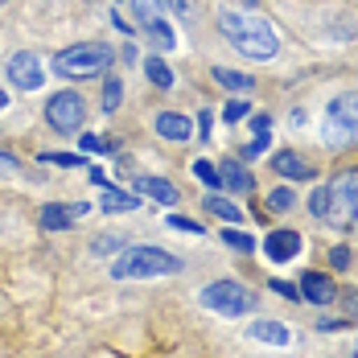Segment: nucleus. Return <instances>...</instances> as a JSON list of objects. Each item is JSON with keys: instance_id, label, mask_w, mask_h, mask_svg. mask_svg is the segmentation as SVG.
I'll return each instance as SVG.
<instances>
[{"instance_id": "nucleus-1", "label": "nucleus", "mask_w": 358, "mask_h": 358, "mask_svg": "<svg viewBox=\"0 0 358 358\" xmlns=\"http://www.w3.org/2000/svg\"><path fill=\"white\" fill-rule=\"evenodd\" d=\"M309 215L338 227V231L358 235V165L329 178V185H317L309 194Z\"/></svg>"}, {"instance_id": "nucleus-2", "label": "nucleus", "mask_w": 358, "mask_h": 358, "mask_svg": "<svg viewBox=\"0 0 358 358\" xmlns=\"http://www.w3.org/2000/svg\"><path fill=\"white\" fill-rule=\"evenodd\" d=\"M218 29H222V37H227L239 54H248V58H255V62L276 58V50H280V37H276V29H272L264 17H255V13L218 8Z\"/></svg>"}, {"instance_id": "nucleus-3", "label": "nucleus", "mask_w": 358, "mask_h": 358, "mask_svg": "<svg viewBox=\"0 0 358 358\" xmlns=\"http://www.w3.org/2000/svg\"><path fill=\"white\" fill-rule=\"evenodd\" d=\"M173 272H181V259L161 248H128L111 264L115 280H152V276H173Z\"/></svg>"}, {"instance_id": "nucleus-4", "label": "nucleus", "mask_w": 358, "mask_h": 358, "mask_svg": "<svg viewBox=\"0 0 358 358\" xmlns=\"http://www.w3.org/2000/svg\"><path fill=\"white\" fill-rule=\"evenodd\" d=\"M115 62V50L108 41H83V45H71L54 58V71L62 78H99Z\"/></svg>"}, {"instance_id": "nucleus-5", "label": "nucleus", "mask_w": 358, "mask_h": 358, "mask_svg": "<svg viewBox=\"0 0 358 358\" xmlns=\"http://www.w3.org/2000/svg\"><path fill=\"white\" fill-rule=\"evenodd\" d=\"M210 313H222V317H243L255 309V292L248 285H239V280H215V285L202 288V296H198Z\"/></svg>"}, {"instance_id": "nucleus-6", "label": "nucleus", "mask_w": 358, "mask_h": 358, "mask_svg": "<svg viewBox=\"0 0 358 358\" xmlns=\"http://www.w3.org/2000/svg\"><path fill=\"white\" fill-rule=\"evenodd\" d=\"M322 141L329 148H346L358 141V95H338L325 108V132Z\"/></svg>"}, {"instance_id": "nucleus-7", "label": "nucleus", "mask_w": 358, "mask_h": 358, "mask_svg": "<svg viewBox=\"0 0 358 358\" xmlns=\"http://www.w3.org/2000/svg\"><path fill=\"white\" fill-rule=\"evenodd\" d=\"M83 120H87V103H83L78 91H58V95L45 99V124L54 132H78Z\"/></svg>"}, {"instance_id": "nucleus-8", "label": "nucleus", "mask_w": 358, "mask_h": 358, "mask_svg": "<svg viewBox=\"0 0 358 358\" xmlns=\"http://www.w3.org/2000/svg\"><path fill=\"white\" fill-rule=\"evenodd\" d=\"M4 71H8V83H13L17 91H37V87L45 83V66H41V58H37L34 50H17Z\"/></svg>"}, {"instance_id": "nucleus-9", "label": "nucleus", "mask_w": 358, "mask_h": 358, "mask_svg": "<svg viewBox=\"0 0 358 358\" xmlns=\"http://www.w3.org/2000/svg\"><path fill=\"white\" fill-rule=\"evenodd\" d=\"M132 8H136V21H141V29L152 41H161L165 50H173V29H169V21H165V13L157 8V0H132Z\"/></svg>"}, {"instance_id": "nucleus-10", "label": "nucleus", "mask_w": 358, "mask_h": 358, "mask_svg": "<svg viewBox=\"0 0 358 358\" xmlns=\"http://www.w3.org/2000/svg\"><path fill=\"white\" fill-rule=\"evenodd\" d=\"M264 251H268L272 264H288V259H296V251H301V235H296V231H272V235L264 239Z\"/></svg>"}, {"instance_id": "nucleus-11", "label": "nucleus", "mask_w": 358, "mask_h": 358, "mask_svg": "<svg viewBox=\"0 0 358 358\" xmlns=\"http://www.w3.org/2000/svg\"><path fill=\"white\" fill-rule=\"evenodd\" d=\"M301 296L313 301V305H329V301H338V288H334V280L322 276V272H305V276H301Z\"/></svg>"}, {"instance_id": "nucleus-12", "label": "nucleus", "mask_w": 358, "mask_h": 358, "mask_svg": "<svg viewBox=\"0 0 358 358\" xmlns=\"http://www.w3.org/2000/svg\"><path fill=\"white\" fill-rule=\"evenodd\" d=\"M136 189H144L148 198H157L161 206H178V202H181L178 185H173V181H165V178H136Z\"/></svg>"}, {"instance_id": "nucleus-13", "label": "nucleus", "mask_w": 358, "mask_h": 358, "mask_svg": "<svg viewBox=\"0 0 358 358\" xmlns=\"http://www.w3.org/2000/svg\"><path fill=\"white\" fill-rule=\"evenodd\" d=\"M157 132L165 136V141H189V132H194V124L178 115V111H161L157 115Z\"/></svg>"}, {"instance_id": "nucleus-14", "label": "nucleus", "mask_w": 358, "mask_h": 358, "mask_svg": "<svg viewBox=\"0 0 358 358\" xmlns=\"http://www.w3.org/2000/svg\"><path fill=\"white\" fill-rule=\"evenodd\" d=\"M87 206H41V231H66Z\"/></svg>"}, {"instance_id": "nucleus-15", "label": "nucleus", "mask_w": 358, "mask_h": 358, "mask_svg": "<svg viewBox=\"0 0 358 358\" xmlns=\"http://www.w3.org/2000/svg\"><path fill=\"white\" fill-rule=\"evenodd\" d=\"M272 169H276L280 178H296V181L313 178V165H305L296 152H276V157H272Z\"/></svg>"}, {"instance_id": "nucleus-16", "label": "nucleus", "mask_w": 358, "mask_h": 358, "mask_svg": "<svg viewBox=\"0 0 358 358\" xmlns=\"http://www.w3.org/2000/svg\"><path fill=\"white\" fill-rule=\"evenodd\" d=\"M251 338H255V342H268V346H288V342H292L288 325L285 322H268V317L251 325Z\"/></svg>"}, {"instance_id": "nucleus-17", "label": "nucleus", "mask_w": 358, "mask_h": 358, "mask_svg": "<svg viewBox=\"0 0 358 358\" xmlns=\"http://www.w3.org/2000/svg\"><path fill=\"white\" fill-rule=\"evenodd\" d=\"M218 178H222V185H231L235 194H251V185H255L248 169H243V165H231V161L218 169Z\"/></svg>"}, {"instance_id": "nucleus-18", "label": "nucleus", "mask_w": 358, "mask_h": 358, "mask_svg": "<svg viewBox=\"0 0 358 358\" xmlns=\"http://www.w3.org/2000/svg\"><path fill=\"white\" fill-rule=\"evenodd\" d=\"M144 74H148V83H152V87H161V91H169V87H173V71L165 66V58H144Z\"/></svg>"}, {"instance_id": "nucleus-19", "label": "nucleus", "mask_w": 358, "mask_h": 358, "mask_svg": "<svg viewBox=\"0 0 358 358\" xmlns=\"http://www.w3.org/2000/svg\"><path fill=\"white\" fill-rule=\"evenodd\" d=\"M202 202H206V210H210V215H218L222 222H239V218H243V210H239L235 202H227V198H218V194H206Z\"/></svg>"}, {"instance_id": "nucleus-20", "label": "nucleus", "mask_w": 358, "mask_h": 358, "mask_svg": "<svg viewBox=\"0 0 358 358\" xmlns=\"http://www.w3.org/2000/svg\"><path fill=\"white\" fill-rule=\"evenodd\" d=\"M99 206L111 210V215H120V210H136V206H141V198H132V194H124V189H108Z\"/></svg>"}, {"instance_id": "nucleus-21", "label": "nucleus", "mask_w": 358, "mask_h": 358, "mask_svg": "<svg viewBox=\"0 0 358 358\" xmlns=\"http://www.w3.org/2000/svg\"><path fill=\"white\" fill-rule=\"evenodd\" d=\"M215 78L222 87H231V91H251L255 83H251V74H239V71H227V66H215Z\"/></svg>"}, {"instance_id": "nucleus-22", "label": "nucleus", "mask_w": 358, "mask_h": 358, "mask_svg": "<svg viewBox=\"0 0 358 358\" xmlns=\"http://www.w3.org/2000/svg\"><path fill=\"white\" fill-rule=\"evenodd\" d=\"M194 178L202 181L206 189H218V185H222V178H218V169H215V161H206V157H198V161H194Z\"/></svg>"}, {"instance_id": "nucleus-23", "label": "nucleus", "mask_w": 358, "mask_h": 358, "mask_svg": "<svg viewBox=\"0 0 358 358\" xmlns=\"http://www.w3.org/2000/svg\"><path fill=\"white\" fill-rule=\"evenodd\" d=\"M222 243H227V248H235V251H243V255H251V251H255V239H251V235H243V231H231V227L222 231Z\"/></svg>"}, {"instance_id": "nucleus-24", "label": "nucleus", "mask_w": 358, "mask_h": 358, "mask_svg": "<svg viewBox=\"0 0 358 358\" xmlns=\"http://www.w3.org/2000/svg\"><path fill=\"white\" fill-rule=\"evenodd\" d=\"M120 99H124L120 78H108V83H103V111H115V108H120Z\"/></svg>"}, {"instance_id": "nucleus-25", "label": "nucleus", "mask_w": 358, "mask_h": 358, "mask_svg": "<svg viewBox=\"0 0 358 358\" xmlns=\"http://www.w3.org/2000/svg\"><path fill=\"white\" fill-rule=\"evenodd\" d=\"M268 206H272V210H292V206H296V194L280 185V189H272V194H268Z\"/></svg>"}, {"instance_id": "nucleus-26", "label": "nucleus", "mask_w": 358, "mask_h": 358, "mask_svg": "<svg viewBox=\"0 0 358 358\" xmlns=\"http://www.w3.org/2000/svg\"><path fill=\"white\" fill-rule=\"evenodd\" d=\"M248 99H235V103H227V111H222V120H227V124H239V120H243V115H248Z\"/></svg>"}, {"instance_id": "nucleus-27", "label": "nucleus", "mask_w": 358, "mask_h": 358, "mask_svg": "<svg viewBox=\"0 0 358 358\" xmlns=\"http://www.w3.org/2000/svg\"><path fill=\"white\" fill-rule=\"evenodd\" d=\"M169 227L181 231V235H202V227H198L194 218H185V215H173V218H169Z\"/></svg>"}, {"instance_id": "nucleus-28", "label": "nucleus", "mask_w": 358, "mask_h": 358, "mask_svg": "<svg viewBox=\"0 0 358 358\" xmlns=\"http://www.w3.org/2000/svg\"><path fill=\"white\" fill-rule=\"evenodd\" d=\"M329 264H334V268H350V248H342V243L329 248Z\"/></svg>"}, {"instance_id": "nucleus-29", "label": "nucleus", "mask_w": 358, "mask_h": 358, "mask_svg": "<svg viewBox=\"0 0 358 358\" xmlns=\"http://www.w3.org/2000/svg\"><path fill=\"white\" fill-rule=\"evenodd\" d=\"M165 4H169V8L178 13L181 21H194V4H189V0H165Z\"/></svg>"}, {"instance_id": "nucleus-30", "label": "nucleus", "mask_w": 358, "mask_h": 358, "mask_svg": "<svg viewBox=\"0 0 358 358\" xmlns=\"http://www.w3.org/2000/svg\"><path fill=\"white\" fill-rule=\"evenodd\" d=\"M45 161H50V165H66V169H71V165H83V157H62V152H45Z\"/></svg>"}, {"instance_id": "nucleus-31", "label": "nucleus", "mask_w": 358, "mask_h": 358, "mask_svg": "<svg viewBox=\"0 0 358 358\" xmlns=\"http://www.w3.org/2000/svg\"><path fill=\"white\" fill-rule=\"evenodd\" d=\"M272 292H280V296H288V301H296V296H301L296 285H285V280H272Z\"/></svg>"}, {"instance_id": "nucleus-32", "label": "nucleus", "mask_w": 358, "mask_h": 358, "mask_svg": "<svg viewBox=\"0 0 358 358\" xmlns=\"http://www.w3.org/2000/svg\"><path fill=\"white\" fill-rule=\"evenodd\" d=\"M83 152H103V141L91 136V132H83Z\"/></svg>"}, {"instance_id": "nucleus-33", "label": "nucleus", "mask_w": 358, "mask_h": 358, "mask_svg": "<svg viewBox=\"0 0 358 358\" xmlns=\"http://www.w3.org/2000/svg\"><path fill=\"white\" fill-rule=\"evenodd\" d=\"M0 173H4V178L17 173V157H13V152H0Z\"/></svg>"}, {"instance_id": "nucleus-34", "label": "nucleus", "mask_w": 358, "mask_h": 358, "mask_svg": "<svg viewBox=\"0 0 358 358\" xmlns=\"http://www.w3.org/2000/svg\"><path fill=\"white\" fill-rule=\"evenodd\" d=\"M198 136H202V141L210 136V111H198Z\"/></svg>"}, {"instance_id": "nucleus-35", "label": "nucleus", "mask_w": 358, "mask_h": 358, "mask_svg": "<svg viewBox=\"0 0 358 358\" xmlns=\"http://www.w3.org/2000/svg\"><path fill=\"white\" fill-rule=\"evenodd\" d=\"M317 329H322V334H334V329H346V322H329V317H325V322H317Z\"/></svg>"}, {"instance_id": "nucleus-36", "label": "nucleus", "mask_w": 358, "mask_h": 358, "mask_svg": "<svg viewBox=\"0 0 358 358\" xmlns=\"http://www.w3.org/2000/svg\"><path fill=\"white\" fill-rule=\"evenodd\" d=\"M346 305H350V313L358 317V292H355V296H346Z\"/></svg>"}, {"instance_id": "nucleus-37", "label": "nucleus", "mask_w": 358, "mask_h": 358, "mask_svg": "<svg viewBox=\"0 0 358 358\" xmlns=\"http://www.w3.org/2000/svg\"><path fill=\"white\" fill-rule=\"evenodd\" d=\"M8 108V95H4V91H0V111Z\"/></svg>"}, {"instance_id": "nucleus-38", "label": "nucleus", "mask_w": 358, "mask_h": 358, "mask_svg": "<svg viewBox=\"0 0 358 358\" xmlns=\"http://www.w3.org/2000/svg\"><path fill=\"white\" fill-rule=\"evenodd\" d=\"M355 358H358V342H355Z\"/></svg>"}, {"instance_id": "nucleus-39", "label": "nucleus", "mask_w": 358, "mask_h": 358, "mask_svg": "<svg viewBox=\"0 0 358 358\" xmlns=\"http://www.w3.org/2000/svg\"><path fill=\"white\" fill-rule=\"evenodd\" d=\"M248 4H255V0H248Z\"/></svg>"}]
</instances>
